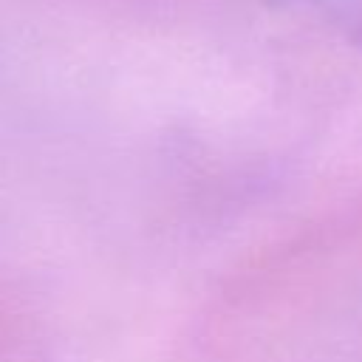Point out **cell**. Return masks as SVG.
I'll list each match as a JSON object with an SVG mask.
<instances>
[{"label": "cell", "instance_id": "obj_1", "mask_svg": "<svg viewBox=\"0 0 362 362\" xmlns=\"http://www.w3.org/2000/svg\"><path fill=\"white\" fill-rule=\"evenodd\" d=\"M269 8H294L322 20L348 42L362 48V0H249Z\"/></svg>", "mask_w": 362, "mask_h": 362}]
</instances>
